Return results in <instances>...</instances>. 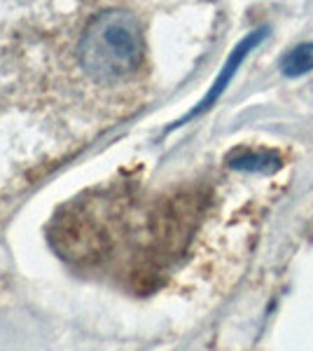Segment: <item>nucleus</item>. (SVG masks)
Masks as SVG:
<instances>
[{"label":"nucleus","instance_id":"obj_2","mask_svg":"<svg viewBox=\"0 0 313 351\" xmlns=\"http://www.w3.org/2000/svg\"><path fill=\"white\" fill-rule=\"evenodd\" d=\"M264 36H266V28H260V31H255V33H250V36L243 38L241 45H238V47L234 49V52H231L229 61H227V64H225V68H222V71H220L218 80H215V82H213V87L208 89L206 99H203L201 104H199L197 108L192 110L190 115H187L183 122H187V120H190V117H197L199 112H203L206 108H210V106H213L215 101H218V96H220L222 92H225V89H227V84H229V80H231V75H234V73H236V68L241 66L243 56H246V54L250 52V49H253L255 45H258V43H260Z\"/></svg>","mask_w":313,"mask_h":351},{"label":"nucleus","instance_id":"obj_4","mask_svg":"<svg viewBox=\"0 0 313 351\" xmlns=\"http://www.w3.org/2000/svg\"><path fill=\"white\" fill-rule=\"evenodd\" d=\"M313 71V45L306 43V45H299L290 52L286 59H283V73L288 77H297V75H304V73Z\"/></svg>","mask_w":313,"mask_h":351},{"label":"nucleus","instance_id":"obj_3","mask_svg":"<svg viewBox=\"0 0 313 351\" xmlns=\"http://www.w3.org/2000/svg\"><path fill=\"white\" fill-rule=\"evenodd\" d=\"M231 167L238 171H274L281 167V157L271 150H260V152H241L229 162Z\"/></svg>","mask_w":313,"mask_h":351},{"label":"nucleus","instance_id":"obj_1","mask_svg":"<svg viewBox=\"0 0 313 351\" xmlns=\"http://www.w3.org/2000/svg\"><path fill=\"white\" fill-rule=\"evenodd\" d=\"M143 56V36L127 10H108L87 26L79 43V61L92 77L115 80L134 73Z\"/></svg>","mask_w":313,"mask_h":351}]
</instances>
